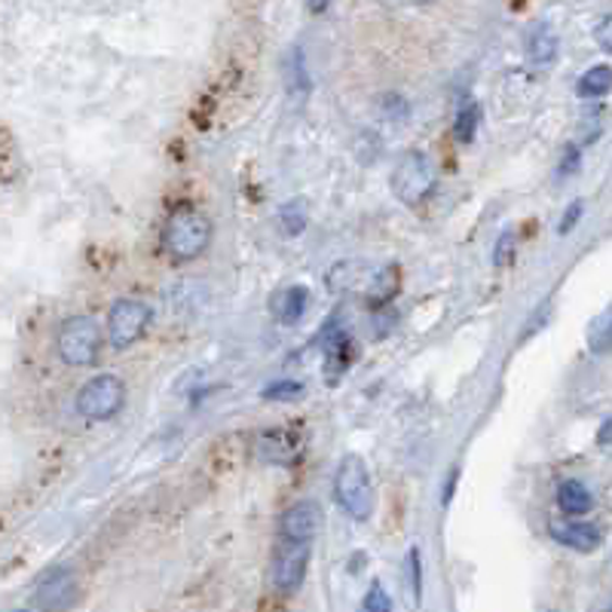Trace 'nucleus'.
<instances>
[{"label":"nucleus","mask_w":612,"mask_h":612,"mask_svg":"<svg viewBox=\"0 0 612 612\" xmlns=\"http://www.w3.org/2000/svg\"><path fill=\"white\" fill-rule=\"evenodd\" d=\"M208 242H212V221L193 205H178L163 227V248L178 264L203 255Z\"/></svg>","instance_id":"nucleus-1"},{"label":"nucleus","mask_w":612,"mask_h":612,"mask_svg":"<svg viewBox=\"0 0 612 612\" xmlns=\"http://www.w3.org/2000/svg\"><path fill=\"white\" fill-rule=\"evenodd\" d=\"M334 496L349 518L368 521L374 511V481L368 472V462L356 454H346L337 462V475H334Z\"/></svg>","instance_id":"nucleus-2"},{"label":"nucleus","mask_w":612,"mask_h":612,"mask_svg":"<svg viewBox=\"0 0 612 612\" xmlns=\"http://www.w3.org/2000/svg\"><path fill=\"white\" fill-rule=\"evenodd\" d=\"M438 188V166L423 151H408L392 169V193L405 205L425 203Z\"/></svg>","instance_id":"nucleus-3"},{"label":"nucleus","mask_w":612,"mask_h":612,"mask_svg":"<svg viewBox=\"0 0 612 612\" xmlns=\"http://www.w3.org/2000/svg\"><path fill=\"white\" fill-rule=\"evenodd\" d=\"M55 346H59V356H62L65 365L86 368L102 353V331H99V324L92 322L89 316H71L59 328Z\"/></svg>","instance_id":"nucleus-4"},{"label":"nucleus","mask_w":612,"mask_h":612,"mask_svg":"<svg viewBox=\"0 0 612 612\" xmlns=\"http://www.w3.org/2000/svg\"><path fill=\"white\" fill-rule=\"evenodd\" d=\"M309 548H313V543L279 536V543L272 548L270 563V578L272 585H276V591H282V595L301 591V585H304L306 578V566H309Z\"/></svg>","instance_id":"nucleus-5"},{"label":"nucleus","mask_w":612,"mask_h":612,"mask_svg":"<svg viewBox=\"0 0 612 612\" xmlns=\"http://www.w3.org/2000/svg\"><path fill=\"white\" fill-rule=\"evenodd\" d=\"M126 401V386L123 380L114 374H99L86 383L84 390L77 392V413L86 420H111Z\"/></svg>","instance_id":"nucleus-6"},{"label":"nucleus","mask_w":612,"mask_h":612,"mask_svg":"<svg viewBox=\"0 0 612 612\" xmlns=\"http://www.w3.org/2000/svg\"><path fill=\"white\" fill-rule=\"evenodd\" d=\"M153 313L151 306L136 297H123L111 306L107 313V341L114 349H129L132 343L144 337L148 324H151Z\"/></svg>","instance_id":"nucleus-7"},{"label":"nucleus","mask_w":612,"mask_h":612,"mask_svg":"<svg viewBox=\"0 0 612 612\" xmlns=\"http://www.w3.org/2000/svg\"><path fill=\"white\" fill-rule=\"evenodd\" d=\"M74 595H77V576L71 566L59 563L37 578L35 591H31V607L35 610H65L71 607Z\"/></svg>","instance_id":"nucleus-8"},{"label":"nucleus","mask_w":612,"mask_h":612,"mask_svg":"<svg viewBox=\"0 0 612 612\" xmlns=\"http://www.w3.org/2000/svg\"><path fill=\"white\" fill-rule=\"evenodd\" d=\"M319 527H322V509H319V502H313V499L294 502V506L285 509V514L279 518V536H289V539L313 543Z\"/></svg>","instance_id":"nucleus-9"},{"label":"nucleus","mask_w":612,"mask_h":612,"mask_svg":"<svg viewBox=\"0 0 612 612\" xmlns=\"http://www.w3.org/2000/svg\"><path fill=\"white\" fill-rule=\"evenodd\" d=\"M257 457L270 466H294L301 457V438L291 429H270L257 438Z\"/></svg>","instance_id":"nucleus-10"},{"label":"nucleus","mask_w":612,"mask_h":612,"mask_svg":"<svg viewBox=\"0 0 612 612\" xmlns=\"http://www.w3.org/2000/svg\"><path fill=\"white\" fill-rule=\"evenodd\" d=\"M548 533L554 543L566 545L578 554H591L603 543V533L595 524H582V521H548Z\"/></svg>","instance_id":"nucleus-11"},{"label":"nucleus","mask_w":612,"mask_h":612,"mask_svg":"<svg viewBox=\"0 0 612 612\" xmlns=\"http://www.w3.org/2000/svg\"><path fill=\"white\" fill-rule=\"evenodd\" d=\"M306 304H309V291H306L304 285H291V289L279 291V294L272 297L270 309L272 316L282 324H297L304 319Z\"/></svg>","instance_id":"nucleus-12"},{"label":"nucleus","mask_w":612,"mask_h":612,"mask_svg":"<svg viewBox=\"0 0 612 612\" xmlns=\"http://www.w3.org/2000/svg\"><path fill=\"white\" fill-rule=\"evenodd\" d=\"M554 55H558V35H554V28L551 25H533V31L527 37V59L533 65H551L554 62Z\"/></svg>","instance_id":"nucleus-13"},{"label":"nucleus","mask_w":612,"mask_h":612,"mask_svg":"<svg viewBox=\"0 0 612 612\" xmlns=\"http://www.w3.org/2000/svg\"><path fill=\"white\" fill-rule=\"evenodd\" d=\"M558 506L566 514H588V511L595 509V496H591V490L582 481L570 477V481H563L561 487H558Z\"/></svg>","instance_id":"nucleus-14"},{"label":"nucleus","mask_w":612,"mask_h":612,"mask_svg":"<svg viewBox=\"0 0 612 612\" xmlns=\"http://www.w3.org/2000/svg\"><path fill=\"white\" fill-rule=\"evenodd\" d=\"M612 92V68L610 65H595L588 68L576 84L578 99H603Z\"/></svg>","instance_id":"nucleus-15"},{"label":"nucleus","mask_w":612,"mask_h":612,"mask_svg":"<svg viewBox=\"0 0 612 612\" xmlns=\"http://www.w3.org/2000/svg\"><path fill=\"white\" fill-rule=\"evenodd\" d=\"M289 92L291 99H297V102H304L306 95H309V89H313V80H309V71H306V59H304V50L301 47H294L289 50Z\"/></svg>","instance_id":"nucleus-16"},{"label":"nucleus","mask_w":612,"mask_h":612,"mask_svg":"<svg viewBox=\"0 0 612 612\" xmlns=\"http://www.w3.org/2000/svg\"><path fill=\"white\" fill-rule=\"evenodd\" d=\"M306 224H309V212H306V200H301V196L279 208V233L285 239L301 237Z\"/></svg>","instance_id":"nucleus-17"},{"label":"nucleus","mask_w":612,"mask_h":612,"mask_svg":"<svg viewBox=\"0 0 612 612\" xmlns=\"http://www.w3.org/2000/svg\"><path fill=\"white\" fill-rule=\"evenodd\" d=\"M398 285H401V276H398V267L392 264V267H386V270H380L374 276V282L368 289V304L374 306V309L377 306H390Z\"/></svg>","instance_id":"nucleus-18"},{"label":"nucleus","mask_w":612,"mask_h":612,"mask_svg":"<svg viewBox=\"0 0 612 612\" xmlns=\"http://www.w3.org/2000/svg\"><path fill=\"white\" fill-rule=\"evenodd\" d=\"M588 349L595 356H603L612 349V304L603 313H597L588 324Z\"/></svg>","instance_id":"nucleus-19"},{"label":"nucleus","mask_w":612,"mask_h":612,"mask_svg":"<svg viewBox=\"0 0 612 612\" xmlns=\"http://www.w3.org/2000/svg\"><path fill=\"white\" fill-rule=\"evenodd\" d=\"M477 123H481V107H477V102L462 104L457 114V123H454V136H457V141L472 144V141H475Z\"/></svg>","instance_id":"nucleus-20"},{"label":"nucleus","mask_w":612,"mask_h":612,"mask_svg":"<svg viewBox=\"0 0 612 612\" xmlns=\"http://www.w3.org/2000/svg\"><path fill=\"white\" fill-rule=\"evenodd\" d=\"M301 395H304V383H297V380H276L264 390L267 401H291V398H301Z\"/></svg>","instance_id":"nucleus-21"},{"label":"nucleus","mask_w":612,"mask_h":612,"mask_svg":"<svg viewBox=\"0 0 612 612\" xmlns=\"http://www.w3.org/2000/svg\"><path fill=\"white\" fill-rule=\"evenodd\" d=\"M361 610L365 612H390L392 610V597L390 591H383V585L380 582H371V591L365 595V600H361Z\"/></svg>","instance_id":"nucleus-22"},{"label":"nucleus","mask_w":612,"mask_h":612,"mask_svg":"<svg viewBox=\"0 0 612 612\" xmlns=\"http://www.w3.org/2000/svg\"><path fill=\"white\" fill-rule=\"evenodd\" d=\"M511 257H514V233H511V230H502V233H499V239H496V248H494V267H496V270L509 267Z\"/></svg>","instance_id":"nucleus-23"},{"label":"nucleus","mask_w":612,"mask_h":612,"mask_svg":"<svg viewBox=\"0 0 612 612\" xmlns=\"http://www.w3.org/2000/svg\"><path fill=\"white\" fill-rule=\"evenodd\" d=\"M408 578L413 597L423 595V561H420V548H410L408 551Z\"/></svg>","instance_id":"nucleus-24"},{"label":"nucleus","mask_w":612,"mask_h":612,"mask_svg":"<svg viewBox=\"0 0 612 612\" xmlns=\"http://www.w3.org/2000/svg\"><path fill=\"white\" fill-rule=\"evenodd\" d=\"M582 215H585V203H582V200H573V203L566 205L561 224H558V233H561V237L573 233V230H576V224L582 221Z\"/></svg>","instance_id":"nucleus-25"},{"label":"nucleus","mask_w":612,"mask_h":612,"mask_svg":"<svg viewBox=\"0 0 612 612\" xmlns=\"http://www.w3.org/2000/svg\"><path fill=\"white\" fill-rule=\"evenodd\" d=\"M578 163H582V151L570 144V148L563 151V160H561V166H558V175H561V178H570V175H576Z\"/></svg>","instance_id":"nucleus-26"},{"label":"nucleus","mask_w":612,"mask_h":612,"mask_svg":"<svg viewBox=\"0 0 612 612\" xmlns=\"http://www.w3.org/2000/svg\"><path fill=\"white\" fill-rule=\"evenodd\" d=\"M595 40L600 50L612 52V16L600 18V25L595 28Z\"/></svg>","instance_id":"nucleus-27"},{"label":"nucleus","mask_w":612,"mask_h":612,"mask_svg":"<svg viewBox=\"0 0 612 612\" xmlns=\"http://www.w3.org/2000/svg\"><path fill=\"white\" fill-rule=\"evenodd\" d=\"M374 319L380 322V324H377V337H386V331H392V328H395V319H398V316L392 313L390 306H383V309L377 306Z\"/></svg>","instance_id":"nucleus-28"},{"label":"nucleus","mask_w":612,"mask_h":612,"mask_svg":"<svg viewBox=\"0 0 612 612\" xmlns=\"http://www.w3.org/2000/svg\"><path fill=\"white\" fill-rule=\"evenodd\" d=\"M597 444H600V447H610L612 444V417H607L603 425H600V432H597Z\"/></svg>","instance_id":"nucleus-29"},{"label":"nucleus","mask_w":612,"mask_h":612,"mask_svg":"<svg viewBox=\"0 0 612 612\" xmlns=\"http://www.w3.org/2000/svg\"><path fill=\"white\" fill-rule=\"evenodd\" d=\"M457 477H459V469H454L450 472V477H447V484H444V506L454 499V490H457Z\"/></svg>","instance_id":"nucleus-30"},{"label":"nucleus","mask_w":612,"mask_h":612,"mask_svg":"<svg viewBox=\"0 0 612 612\" xmlns=\"http://www.w3.org/2000/svg\"><path fill=\"white\" fill-rule=\"evenodd\" d=\"M328 3H331V0H306V10H309L313 16H319V13L328 10Z\"/></svg>","instance_id":"nucleus-31"},{"label":"nucleus","mask_w":612,"mask_h":612,"mask_svg":"<svg viewBox=\"0 0 612 612\" xmlns=\"http://www.w3.org/2000/svg\"><path fill=\"white\" fill-rule=\"evenodd\" d=\"M398 3H432V0H398Z\"/></svg>","instance_id":"nucleus-32"}]
</instances>
